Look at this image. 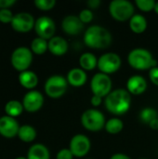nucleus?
<instances>
[{
    "instance_id": "39448f33",
    "label": "nucleus",
    "mask_w": 158,
    "mask_h": 159,
    "mask_svg": "<svg viewBox=\"0 0 158 159\" xmlns=\"http://www.w3.org/2000/svg\"><path fill=\"white\" fill-rule=\"evenodd\" d=\"M109 12L115 20L125 21L134 15V5L129 0H113L109 5Z\"/></svg>"
},
{
    "instance_id": "6e6552de",
    "label": "nucleus",
    "mask_w": 158,
    "mask_h": 159,
    "mask_svg": "<svg viewBox=\"0 0 158 159\" xmlns=\"http://www.w3.org/2000/svg\"><path fill=\"white\" fill-rule=\"evenodd\" d=\"M112 79L109 75L103 73L95 74L90 81V89L93 95L100 97H106L112 91Z\"/></svg>"
},
{
    "instance_id": "bb28decb",
    "label": "nucleus",
    "mask_w": 158,
    "mask_h": 159,
    "mask_svg": "<svg viewBox=\"0 0 158 159\" xmlns=\"http://www.w3.org/2000/svg\"><path fill=\"white\" fill-rule=\"evenodd\" d=\"M140 119L145 123V124H150L151 122H153L155 119L158 118L157 112L156 109L152 108V107H145L143 108L141 112H140Z\"/></svg>"
},
{
    "instance_id": "58836bf2",
    "label": "nucleus",
    "mask_w": 158,
    "mask_h": 159,
    "mask_svg": "<svg viewBox=\"0 0 158 159\" xmlns=\"http://www.w3.org/2000/svg\"><path fill=\"white\" fill-rule=\"evenodd\" d=\"M154 10L158 14V1L156 3V7H155V9H154Z\"/></svg>"
},
{
    "instance_id": "1a4fd4ad",
    "label": "nucleus",
    "mask_w": 158,
    "mask_h": 159,
    "mask_svg": "<svg viewBox=\"0 0 158 159\" xmlns=\"http://www.w3.org/2000/svg\"><path fill=\"white\" fill-rule=\"evenodd\" d=\"M121 58L115 52H108L102 54L98 59V68L101 73L110 75L115 73L121 67Z\"/></svg>"
},
{
    "instance_id": "b1692460",
    "label": "nucleus",
    "mask_w": 158,
    "mask_h": 159,
    "mask_svg": "<svg viewBox=\"0 0 158 159\" xmlns=\"http://www.w3.org/2000/svg\"><path fill=\"white\" fill-rule=\"evenodd\" d=\"M24 108L22 105V102L16 101V100H11L7 102L5 105V112L7 116H11V117H17L20 116L23 112Z\"/></svg>"
},
{
    "instance_id": "20e7f679",
    "label": "nucleus",
    "mask_w": 158,
    "mask_h": 159,
    "mask_svg": "<svg viewBox=\"0 0 158 159\" xmlns=\"http://www.w3.org/2000/svg\"><path fill=\"white\" fill-rule=\"evenodd\" d=\"M83 127L89 131H99L105 127V116L98 109L92 108L86 110L81 116Z\"/></svg>"
},
{
    "instance_id": "ea45409f",
    "label": "nucleus",
    "mask_w": 158,
    "mask_h": 159,
    "mask_svg": "<svg viewBox=\"0 0 158 159\" xmlns=\"http://www.w3.org/2000/svg\"><path fill=\"white\" fill-rule=\"evenodd\" d=\"M15 159H27V157H18Z\"/></svg>"
},
{
    "instance_id": "7ed1b4c3",
    "label": "nucleus",
    "mask_w": 158,
    "mask_h": 159,
    "mask_svg": "<svg viewBox=\"0 0 158 159\" xmlns=\"http://www.w3.org/2000/svg\"><path fill=\"white\" fill-rule=\"evenodd\" d=\"M128 61L129 65L136 70H148L157 66V61L153 57L152 53L142 48L132 49L128 55Z\"/></svg>"
},
{
    "instance_id": "393cba45",
    "label": "nucleus",
    "mask_w": 158,
    "mask_h": 159,
    "mask_svg": "<svg viewBox=\"0 0 158 159\" xmlns=\"http://www.w3.org/2000/svg\"><path fill=\"white\" fill-rule=\"evenodd\" d=\"M30 49L36 55H42L48 49V41L41 37H35L31 43Z\"/></svg>"
},
{
    "instance_id": "4be33fe9",
    "label": "nucleus",
    "mask_w": 158,
    "mask_h": 159,
    "mask_svg": "<svg viewBox=\"0 0 158 159\" xmlns=\"http://www.w3.org/2000/svg\"><path fill=\"white\" fill-rule=\"evenodd\" d=\"M79 65L84 71L94 70L98 66V59L93 53L85 52L79 58Z\"/></svg>"
},
{
    "instance_id": "4468645a",
    "label": "nucleus",
    "mask_w": 158,
    "mask_h": 159,
    "mask_svg": "<svg viewBox=\"0 0 158 159\" xmlns=\"http://www.w3.org/2000/svg\"><path fill=\"white\" fill-rule=\"evenodd\" d=\"M20 127V126L14 117L7 115L0 117V134L5 138H13L18 136Z\"/></svg>"
},
{
    "instance_id": "cd10ccee",
    "label": "nucleus",
    "mask_w": 158,
    "mask_h": 159,
    "mask_svg": "<svg viewBox=\"0 0 158 159\" xmlns=\"http://www.w3.org/2000/svg\"><path fill=\"white\" fill-rule=\"evenodd\" d=\"M156 1L155 0H136L135 4L136 6L142 11L148 12L155 9L156 7Z\"/></svg>"
},
{
    "instance_id": "72a5a7b5",
    "label": "nucleus",
    "mask_w": 158,
    "mask_h": 159,
    "mask_svg": "<svg viewBox=\"0 0 158 159\" xmlns=\"http://www.w3.org/2000/svg\"><path fill=\"white\" fill-rule=\"evenodd\" d=\"M16 3V0H0V9L8 8Z\"/></svg>"
},
{
    "instance_id": "9d476101",
    "label": "nucleus",
    "mask_w": 158,
    "mask_h": 159,
    "mask_svg": "<svg viewBox=\"0 0 158 159\" xmlns=\"http://www.w3.org/2000/svg\"><path fill=\"white\" fill-rule=\"evenodd\" d=\"M56 30L55 21L47 16L39 17L35 20L34 23V31L38 37L44 38L46 40H49L54 36Z\"/></svg>"
},
{
    "instance_id": "c85d7f7f",
    "label": "nucleus",
    "mask_w": 158,
    "mask_h": 159,
    "mask_svg": "<svg viewBox=\"0 0 158 159\" xmlns=\"http://www.w3.org/2000/svg\"><path fill=\"white\" fill-rule=\"evenodd\" d=\"M34 5L40 10L47 11V10L52 9L55 7L56 1L55 0H34Z\"/></svg>"
},
{
    "instance_id": "dca6fc26",
    "label": "nucleus",
    "mask_w": 158,
    "mask_h": 159,
    "mask_svg": "<svg viewBox=\"0 0 158 159\" xmlns=\"http://www.w3.org/2000/svg\"><path fill=\"white\" fill-rule=\"evenodd\" d=\"M147 89V81L142 75H132L127 81V90L130 94H142Z\"/></svg>"
},
{
    "instance_id": "5701e85b",
    "label": "nucleus",
    "mask_w": 158,
    "mask_h": 159,
    "mask_svg": "<svg viewBox=\"0 0 158 159\" xmlns=\"http://www.w3.org/2000/svg\"><path fill=\"white\" fill-rule=\"evenodd\" d=\"M18 137L24 143H31L36 138V130L31 125H22L20 127Z\"/></svg>"
},
{
    "instance_id": "a878e982",
    "label": "nucleus",
    "mask_w": 158,
    "mask_h": 159,
    "mask_svg": "<svg viewBox=\"0 0 158 159\" xmlns=\"http://www.w3.org/2000/svg\"><path fill=\"white\" fill-rule=\"evenodd\" d=\"M105 129L108 133L110 134H117L119 133L123 128H124V123L121 119L117 117H113L110 118L109 120L106 121L105 123Z\"/></svg>"
},
{
    "instance_id": "f257e3e1",
    "label": "nucleus",
    "mask_w": 158,
    "mask_h": 159,
    "mask_svg": "<svg viewBox=\"0 0 158 159\" xmlns=\"http://www.w3.org/2000/svg\"><path fill=\"white\" fill-rule=\"evenodd\" d=\"M104 103L106 109L111 114L116 116L124 115L130 108V93L125 89H114L105 97Z\"/></svg>"
},
{
    "instance_id": "a211bd4d",
    "label": "nucleus",
    "mask_w": 158,
    "mask_h": 159,
    "mask_svg": "<svg viewBox=\"0 0 158 159\" xmlns=\"http://www.w3.org/2000/svg\"><path fill=\"white\" fill-rule=\"evenodd\" d=\"M68 84L74 87H81L86 84L88 80V75L86 72L81 68H73L71 69L66 76Z\"/></svg>"
},
{
    "instance_id": "2f4dec72",
    "label": "nucleus",
    "mask_w": 158,
    "mask_h": 159,
    "mask_svg": "<svg viewBox=\"0 0 158 159\" xmlns=\"http://www.w3.org/2000/svg\"><path fill=\"white\" fill-rule=\"evenodd\" d=\"M74 158V155L71 152L70 149L68 148H63L61 150H60L56 156V159H73Z\"/></svg>"
},
{
    "instance_id": "9b49d317",
    "label": "nucleus",
    "mask_w": 158,
    "mask_h": 159,
    "mask_svg": "<svg viewBox=\"0 0 158 159\" xmlns=\"http://www.w3.org/2000/svg\"><path fill=\"white\" fill-rule=\"evenodd\" d=\"M34 18L28 12H19L14 15L11 27L18 33H28L34 28Z\"/></svg>"
},
{
    "instance_id": "423d86ee",
    "label": "nucleus",
    "mask_w": 158,
    "mask_h": 159,
    "mask_svg": "<svg viewBox=\"0 0 158 159\" xmlns=\"http://www.w3.org/2000/svg\"><path fill=\"white\" fill-rule=\"evenodd\" d=\"M44 88L46 94L48 97L52 99H58L64 95L66 92L68 88V81L62 75H54L47 79Z\"/></svg>"
},
{
    "instance_id": "0eeeda50",
    "label": "nucleus",
    "mask_w": 158,
    "mask_h": 159,
    "mask_svg": "<svg viewBox=\"0 0 158 159\" xmlns=\"http://www.w3.org/2000/svg\"><path fill=\"white\" fill-rule=\"evenodd\" d=\"M33 52L26 47H19L11 54L10 61L15 70L24 72L28 70L33 61Z\"/></svg>"
},
{
    "instance_id": "7c9ffc66",
    "label": "nucleus",
    "mask_w": 158,
    "mask_h": 159,
    "mask_svg": "<svg viewBox=\"0 0 158 159\" xmlns=\"http://www.w3.org/2000/svg\"><path fill=\"white\" fill-rule=\"evenodd\" d=\"M78 17L83 23H88L93 20V12L89 8H85L80 11Z\"/></svg>"
},
{
    "instance_id": "aec40b11",
    "label": "nucleus",
    "mask_w": 158,
    "mask_h": 159,
    "mask_svg": "<svg viewBox=\"0 0 158 159\" xmlns=\"http://www.w3.org/2000/svg\"><path fill=\"white\" fill-rule=\"evenodd\" d=\"M27 159H50V154L47 146L41 143H35L28 150Z\"/></svg>"
},
{
    "instance_id": "ddd939ff",
    "label": "nucleus",
    "mask_w": 158,
    "mask_h": 159,
    "mask_svg": "<svg viewBox=\"0 0 158 159\" xmlns=\"http://www.w3.org/2000/svg\"><path fill=\"white\" fill-rule=\"evenodd\" d=\"M44 104V96L41 92L37 90H30L28 91L23 99H22V105L24 110L29 113L37 112L42 108Z\"/></svg>"
},
{
    "instance_id": "c9c22d12",
    "label": "nucleus",
    "mask_w": 158,
    "mask_h": 159,
    "mask_svg": "<svg viewBox=\"0 0 158 159\" xmlns=\"http://www.w3.org/2000/svg\"><path fill=\"white\" fill-rule=\"evenodd\" d=\"M88 7L90 8H97L101 5V0H88Z\"/></svg>"
},
{
    "instance_id": "f3484780",
    "label": "nucleus",
    "mask_w": 158,
    "mask_h": 159,
    "mask_svg": "<svg viewBox=\"0 0 158 159\" xmlns=\"http://www.w3.org/2000/svg\"><path fill=\"white\" fill-rule=\"evenodd\" d=\"M48 50L55 56H62L68 50V42L61 36L54 35L48 40Z\"/></svg>"
},
{
    "instance_id": "f8f14e48",
    "label": "nucleus",
    "mask_w": 158,
    "mask_h": 159,
    "mask_svg": "<svg viewBox=\"0 0 158 159\" xmlns=\"http://www.w3.org/2000/svg\"><path fill=\"white\" fill-rule=\"evenodd\" d=\"M91 143L88 136L84 134H76L71 139L69 149L73 153L74 157H83L88 155Z\"/></svg>"
},
{
    "instance_id": "2eb2a0df",
    "label": "nucleus",
    "mask_w": 158,
    "mask_h": 159,
    "mask_svg": "<svg viewBox=\"0 0 158 159\" xmlns=\"http://www.w3.org/2000/svg\"><path fill=\"white\" fill-rule=\"evenodd\" d=\"M61 28L64 33L70 35L79 34L84 28V23L81 21L78 16L68 15L61 21Z\"/></svg>"
},
{
    "instance_id": "e433bc0d",
    "label": "nucleus",
    "mask_w": 158,
    "mask_h": 159,
    "mask_svg": "<svg viewBox=\"0 0 158 159\" xmlns=\"http://www.w3.org/2000/svg\"><path fill=\"white\" fill-rule=\"evenodd\" d=\"M110 159H131L129 156L125 155V154H121V153H117V154H115L113 155Z\"/></svg>"
},
{
    "instance_id": "412c9836",
    "label": "nucleus",
    "mask_w": 158,
    "mask_h": 159,
    "mask_svg": "<svg viewBox=\"0 0 158 159\" xmlns=\"http://www.w3.org/2000/svg\"><path fill=\"white\" fill-rule=\"evenodd\" d=\"M129 27L135 34H142L147 29V20L143 15L134 14L129 20Z\"/></svg>"
},
{
    "instance_id": "c756f323",
    "label": "nucleus",
    "mask_w": 158,
    "mask_h": 159,
    "mask_svg": "<svg viewBox=\"0 0 158 159\" xmlns=\"http://www.w3.org/2000/svg\"><path fill=\"white\" fill-rule=\"evenodd\" d=\"M14 14L9 8L0 9V22L2 23H11Z\"/></svg>"
},
{
    "instance_id": "f03ea898",
    "label": "nucleus",
    "mask_w": 158,
    "mask_h": 159,
    "mask_svg": "<svg viewBox=\"0 0 158 159\" xmlns=\"http://www.w3.org/2000/svg\"><path fill=\"white\" fill-rule=\"evenodd\" d=\"M84 43L90 48H106L112 43V34L103 26L91 25L84 33Z\"/></svg>"
},
{
    "instance_id": "6ab92c4d",
    "label": "nucleus",
    "mask_w": 158,
    "mask_h": 159,
    "mask_svg": "<svg viewBox=\"0 0 158 159\" xmlns=\"http://www.w3.org/2000/svg\"><path fill=\"white\" fill-rule=\"evenodd\" d=\"M18 79H19L20 84L27 89L33 90V89H34L38 84L37 75L34 72L30 71V70H26L24 72L20 73Z\"/></svg>"
},
{
    "instance_id": "473e14b6",
    "label": "nucleus",
    "mask_w": 158,
    "mask_h": 159,
    "mask_svg": "<svg viewBox=\"0 0 158 159\" xmlns=\"http://www.w3.org/2000/svg\"><path fill=\"white\" fill-rule=\"evenodd\" d=\"M149 77L153 84L158 86V66L153 67L149 71Z\"/></svg>"
},
{
    "instance_id": "a19ab883",
    "label": "nucleus",
    "mask_w": 158,
    "mask_h": 159,
    "mask_svg": "<svg viewBox=\"0 0 158 159\" xmlns=\"http://www.w3.org/2000/svg\"><path fill=\"white\" fill-rule=\"evenodd\" d=\"M142 159H145V158H142Z\"/></svg>"
},
{
    "instance_id": "4c0bfd02",
    "label": "nucleus",
    "mask_w": 158,
    "mask_h": 159,
    "mask_svg": "<svg viewBox=\"0 0 158 159\" xmlns=\"http://www.w3.org/2000/svg\"><path fill=\"white\" fill-rule=\"evenodd\" d=\"M149 126H150V128L153 129H158V118L155 119L153 122H151V123L149 124Z\"/></svg>"
},
{
    "instance_id": "f704fd0d",
    "label": "nucleus",
    "mask_w": 158,
    "mask_h": 159,
    "mask_svg": "<svg viewBox=\"0 0 158 159\" xmlns=\"http://www.w3.org/2000/svg\"><path fill=\"white\" fill-rule=\"evenodd\" d=\"M90 102L91 104L94 106V107H98L102 104V98L100 97V96H97V95H93L90 99Z\"/></svg>"
}]
</instances>
